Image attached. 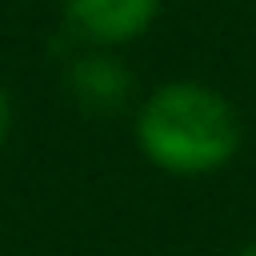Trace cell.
<instances>
[{"label":"cell","instance_id":"obj_1","mask_svg":"<svg viewBox=\"0 0 256 256\" xmlns=\"http://www.w3.org/2000/svg\"><path fill=\"white\" fill-rule=\"evenodd\" d=\"M136 140L156 168L200 176L236 156L240 120L220 92L176 80L148 96L136 116Z\"/></svg>","mask_w":256,"mask_h":256},{"label":"cell","instance_id":"obj_2","mask_svg":"<svg viewBox=\"0 0 256 256\" xmlns=\"http://www.w3.org/2000/svg\"><path fill=\"white\" fill-rule=\"evenodd\" d=\"M72 100L88 112V116H116L128 100H132V72L124 60H116L112 52H80L68 64L64 76Z\"/></svg>","mask_w":256,"mask_h":256},{"label":"cell","instance_id":"obj_3","mask_svg":"<svg viewBox=\"0 0 256 256\" xmlns=\"http://www.w3.org/2000/svg\"><path fill=\"white\" fill-rule=\"evenodd\" d=\"M160 0H64V20L88 44H124L156 20Z\"/></svg>","mask_w":256,"mask_h":256},{"label":"cell","instance_id":"obj_4","mask_svg":"<svg viewBox=\"0 0 256 256\" xmlns=\"http://www.w3.org/2000/svg\"><path fill=\"white\" fill-rule=\"evenodd\" d=\"M8 124H12V104H8V96H4V88H0V144H4V136H8Z\"/></svg>","mask_w":256,"mask_h":256},{"label":"cell","instance_id":"obj_5","mask_svg":"<svg viewBox=\"0 0 256 256\" xmlns=\"http://www.w3.org/2000/svg\"><path fill=\"white\" fill-rule=\"evenodd\" d=\"M236 256H256V244H248V248H240Z\"/></svg>","mask_w":256,"mask_h":256}]
</instances>
